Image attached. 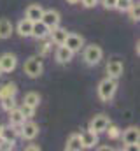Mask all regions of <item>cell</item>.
I'll list each match as a JSON object with an SVG mask.
<instances>
[{
  "label": "cell",
  "mask_w": 140,
  "mask_h": 151,
  "mask_svg": "<svg viewBox=\"0 0 140 151\" xmlns=\"http://www.w3.org/2000/svg\"><path fill=\"white\" fill-rule=\"evenodd\" d=\"M2 74H4V72H2V69H0V76H2Z\"/></svg>",
  "instance_id": "35"
},
{
  "label": "cell",
  "mask_w": 140,
  "mask_h": 151,
  "mask_svg": "<svg viewBox=\"0 0 140 151\" xmlns=\"http://www.w3.org/2000/svg\"><path fill=\"white\" fill-rule=\"evenodd\" d=\"M84 7H95L96 4H98V0H79Z\"/></svg>",
  "instance_id": "31"
},
{
  "label": "cell",
  "mask_w": 140,
  "mask_h": 151,
  "mask_svg": "<svg viewBox=\"0 0 140 151\" xmlns=\"http://www.w3.org/2000/svg\"><path fill=\"white\" fill-rule=\"evenodd\" d=\"M131 5V0H116V9L119 11H128Z\"/></svg>",
  "instance_id": "27"
},
{
  "label": "cell",
  "mask_w": 140,
  "mask_h": 151,
  "mask_svg": "<svg viewBox=\"0 0 140 151\" xmlns=\"http://www.w3.org/2000/svg\"><path fill=\"white\" fill-rule=\"evenodd\" d=\"M65 148L69 151H81L82 150V141H81V134H72L65 144Z\"/></svg>",
  "instance_id": "18"
},
{
  "label": "cell",
  "mask_w": 140,
  "mask_h": 151,
  "mask_svg": "<svg viewBox=\"0 0 140 151\" xmlns=\"http://www.w3.org/2000/svg\"><path fill=\"white\" fill-rule=\"evenodd\" d=\"M39 135V125L35 121H25L21 125V137L26 141H32Z\"/></svg>",
  "instance_id": "5"
},
{
  "label": "cell",
  "mask_w": 140,
  "mask_h": 151,
  "mask_svg": "<svg viewBox=\"0 0 140 151\" xmlns=\"http://www.w3.org/2000/svg\"><path fill=\"white\" fill-rule=\"evenodd\" d=\"M26 150L28 151H40V146H34L32 144V146H26Z\"/></svg>",
  "instance_id": "32"
},
{
  "label": "cell",
  "mask_w": 140,
  "mask_h": 151,
  "mask_svg": "<svg viewBox=\"0 0 140 151\" xmlns=\"http://www.w3.org/2000/svg\"><path fill=\"white\" fill-rule=\"evenodd\" d=\"M18 127H12V125H9V127H2V132H0V139L2 141H9V142H16V139H18Z\"/></svg>",
  "instance_id": "11"
},
{
  "label": "cell",
  "mask_w": 140,
  "mask_h": 151,
  "mask_svg": "<svg viewBox=\"0 0 140 151\" xmlns=\"http://www.w3.org/2000/svg\"><path fill=\"white\" fill-rule=\"evenodd\" d=\"M139 139H140V130L137 127H130V128L124 130V134H123L124 144H139Z\"/></svg>",
  "instance_id": "10"
},
{
  "label": "cell",
  "mask_w": 140,
  "mask_h": 151,
  "mask_svg": "<svg viewBox=\"0 0 140 151\" xmlns=\"http://www.w3.org/2000/svg\"><path fill=\"white\" fill-rule=\"evenodd\" d=\"M102 56H104V51H102L100 46L91 44V46H88V47L84 49V60H86L88 65H96V63H100Z\"/></svg>",
  "instance_id": "3"
},
{
  "label": "cell",
  "mask_w": 140,
  "mask_h": 151,
  "mask_svg": "<svg viewBox=\"0 0 140 151\" xmlns=\"http://www.w3.org/2000/svg\"><path fill=\"white\" fill-rule=\"evenodd\" d=\"M32 27H34V21L28 19V18H23L19 23H18V34L21 37H30L32 35Z\"/></svg>",
  "instance_id": "14"
},
{
  "label": "cell",
  "mask_w": 140,
  "mask_h": 151,
  "mask_svg": "<svg viewBox=\"0 0 140 151\" xmlns=\"http://www.w3.org/2000/svg\"><path fill=\"white\" fill-rule=\"evenodd\" d=\"M81 141H82V148H93L95 144H98V134L93 130H86L81 134Z\"/></svg>",
  "instance_id": "9"
},
{
  "label": "cell",
  "mask_w": 140,
  "mask_h": 151,
  "mask_svg": "<svg viewBox=\"0 0 140 151\" xmlns=\"http://www.w3.org/2000/svg\"><path fill=\"white\" fill-rule=\"evenodd\" d=\"M49 35H51V39H53V42H54V44H58V46H60V44H63V42H65V39H67L69 34H67V30H65V28H60V25H58V27H54V28H51V30H49Z\"/></svg>",
  "instance_id": "13"
},
{
  "label": "cell",
  "mask_w": 140,
  "mask_h": 151,
  "mask_svg": "<svg viewBox=\"0 0 140 151\" xmlns=\"http://www.w3.org/2000/svg\"><path fill=\"white\" fill-rule=\"evenodd\" d=\"M0 150H14V142H9V141H2L0 139Z\"/></svg>",
  "instance_id": "29"
},
{
  "label": "cell",
  "mask_w": 140,
  "mask_h": 151,
  "mask_svg": "<svg viewBox=\"0 0 140 151\" xmlns=\"http://www.w3.org/2000/svg\"><path fill=\"white\" fill-rule=\"evenodd\" d=\"M105 132H107L109 139H119V137H121V130H119L116 125H112V123H109V125H107Z\"/></svg>",
  "instance_id": "23"
},
{
  "label": "cell",
  "mask_w": 140,
  "mask_h": 151,
  "mask_svg": "<svg viewBox=\"0 0 140 151\" xmlns=\"http://www.w3.org/2000/svg\"><path fill=\"white\" fill-rule=\"evenodd\" d=\"M42 12H44V9L39 4H32V5L26 7V18L32 19V21H39L42 18Z\"/></svg>",
  "instance_id": "19"
},
{
  "label": "cell",
  "mask_w": 140,
  "mask_h": 151,
  "mask_svg": "<svg viewBox=\"0 0 140 151\" xmlns=\"http://www.w3.org/2000/svg\"><path fill=\"white\" fill-rule=\"evenodd\" d=\"M116 90H117V81L114 77H105L104 81L98 84V97L104 102H109V100H112Z\"/></svg>",
  "instance_id": "1"
},
{
  "label": "cell",
  "mask_w": 140,
  "mask_h": 151,
  "mask_svg": "<svg viewBox=\"0 0 140 151\" xmlns=\"http://www.w3.org/2000/svg\"><path fill=\"white\" fill-rule=\"evenodd\" d=\"M16 65H18V60H16L14 55L5 53V55L0 56V69H2V72H12L16 69Z\"/></svg>",
  "instance_id": "7"
},
{
  "label": "cell",
  "mask_w": 140,
  "mask_h": 151,
  "mask_svg": "<svg viewBox=\"0 0 140 151\" xmlns=\"http://www.w3.org/2000/svg\"><path fill=\"white\" fill-rule=\"evenodd\" d=\"M107 74H109V77L117 79L119 76L123 74V63H121L119 60H112V62H109V63H107Z\"/></svg>",
  "instance_id": "16"
},
{
  "label": "cell",
  "mask_w": 140,
  "mask_h": 151,
  "mask_svg": "<svg viewBox=\"0 0 140 151\" xmlns=\"http://www.w3.org/2000/svg\"><path fill=\"white\" fill-rule=\"evenodd\" d=\"M23 70H25V74L28 76V77H39V76L42 74V70H44L40 56H32V58H28V60L25 62Z\"/></svg>",
  "instance_id": "2"
},
{
  "label": "cell",
  "mask_w": 140,
  "mask_h": 151,
  "mask_svg": "<svg viewBox=\"0 0 140 151\" xmlns=\"http://www.w3.org/2000/svg\"><path fill=\"white\" fill-rule=\"evenodd\" d=\"M16 93H18V88L14 83H5L0 88V99L2 97H16Z\"/></svg>",
  "instance_id": "21"
},
{
  "label": "cell",
  "mask_w": 140,
  "mask_h": 151,
  "mask_svg": "<svg viewBox=\"0 0 140 151\" xmlns=\"http://www.w3.org/2000/svg\"><path fill=\"white\" fill-rule=\"evenodd\" d=\"M69 4H79V0H67Z\"/></svg>",
  "instance_id": "34"
},
{
  "label": "cell",
  "mask_w": 140,
  "mask_h": 151,
  "mask_svg": "<svg viewBox=\"0 0 140 151\" xmlns=\"http://www.w3.org/2000/svg\"><path fill=\"white\" fill-rule=\"evenodd\" d=\"M0 132H2V125H0Z\"/></svg>",
  "instance_id": "36"
},
{
  "label": "cell",
  "mask_w": 140,
  "mask_h": 151,
  "mask_svg": "<svg viewBox=\"0 0 140 151\" xmlns=\"http://www.w3.org/2000/svg\"><path fill=\"white\" fill-rule=\"evenodd\" d=\"M23 102L28 104V106H32V107H37V106L40 104V95L35 93V91H28V93L25 95V100H23Z\"/></svg>",
  "instance_id": "22"
},
{
  "label": "cell",
  "mask_w": 140,
  "mask_h": 151,
  "mask_svg": "<svg viewBox=\"0 0 140 151\" xmlns=\"http://www.w3.org/2000/svg\"><path fill=\"white\" fill-rule=\"evenodd\" d=\"M7 113H9V125H12V127H21L25 123V119H26L23 116V113H21V109H18V107L11 109Z\"/></svg>",
  "instance_id": "12"
},
{
  "label": "cell",
  "mask_w": 140,
  "mask_h": 151,
  "mask_svg": "<svg viewBox=\"0 0 140 151\" xmlns=\"http://www.w3.org/2000/svg\"><path fill=\"white\" fill-rule=\"evenodd\" d=\"M32 35L35 39H44L49 35V28L39 19V21H34V27H32Z\"/></svg>",
  "instance_id": "17"
},
{
  "label": "cell",
  "mask_w": 140,
  "mask_h": 151,
  "mask_svg": "<svg viewBox=\"0 0 140 151\" xmlns=\"http://www.w3.org/2000/svg\"><path fill=\"white\" fill-rule=\"evenodd\" d=\"M109 123H110V119H109L105 114H98V116H95V118L89 121V130H93V132H96V134L105 132V128H107Z\"/></svg>",
  "instance_id": "6"
},
{
  "label": "cell",
  "mask_w": 140,
  "mask_h": 151,
  "mask_svg": "<svg viewBox=\"0 0 140 151\" xmlns=\"http://www.w3.org/2000/svg\"><path fill=\"white\" fill-rule=\"evenodd\" d=\"M100 150H102V151H110L112 148H109V146H104V148H100Z\"/></svg>",
  "instance_id": "33"
},
{
  "label": "cell",
  "mask_w": 140,
  "mask_h": 151,
  "mask_svg": "<svg viewBox=\"0 0 140 151\" xmlns=\"http://www.w3.org/2000/svg\"><path fill=\"white\" fill-rule=\"evenodd\" d=\"M12 34V23L5 18L0 19V39H9Z\"/></svg>",
  "instance_id": "20"
},
{
  "label": "cell",
  "mask_w": 140,
  "mask_h": 151,
  "mask_svg": "<svg viewBox=\"0 0 140 151\" xmlns=\"http://www.w3.org/2000/svg\"><path fill=\"white\" fill-rule=\"evenodd\" d=\"M63 44L69 47L72 53H75V51H79V49L84 46V39L81 37V35H75V34H69Z\"/></svg>",
  "instance_id": "8"
},
{
  "label": "cell",
  "mask_w": 140,
  "mask_h": 151,
  "mask_svg": "<svg viewBox=\"0 0 140 151\" xmlns=\"http://www.w3.org/2000/svg\"><path fill=\"white\" fill-rule=\"evenodd\" d=\"M105 9H116V0H102Z\"/></svg>",
  "instance_id": "30"
},
{
  "label": "cell",
  "mask_w": 140,
  "mask_h": 151,
  "mask_svg": "<svg viewBox=\"0 0 140 151\" xmlns=\"http://www.w3.org/2000/svg\"><path fill=\"white\" fill-rule=\"evenodd\" d=\"M0 102H2V107H4L5 111H11V109L16 107V100H14V97H2Z\"/></svg>",
  "instance_id": "24"
},
{
  "label": "cell",
  "mask_w": 140,
  "mask_h": 151,
  "mask_svg": "<svg viewBox=\"0 0 140 151\" xmlns=\"http://www.w3.org/2000/svg\"><path fill=\"white\" fill-rule=\"evenodd\" d=\"M128 12H130V16H131V19H133V21H139V19H140L139 4H131V5H130V9H128Z\"/></svg>",
  "instance_id": "25"
},
{
  "label": "cell",
  "mask_w": 140,
  "mask_h": 151,
  "mask_svg": "<svg viewBox=\"0 0 140 151\" xmlns=\"http://www.w3.org/2000/svg\"><path fill=\"white\" fill-rule=\"evenodd\" d=\"M72 56H74V53L70 51L69 47L65 44H60V47L56 49V60L60 63H69L70 60H72Z\"/></svg>",
  "instance_id": "15"
},
{
  "label": "cell",
  "mask_w": 140,
  "mask_h": 151,
  "mask_svg": "<svg viewBox=\"0 0 140 151\" xmlns=\"http://www.w3.org/2000/svg\"><path fill=\"white\" fill-rule=\"evenodd\" d=\"M19 109H21V113H23V116H25V118H32V116L35 114V107L28 106V104H25V102H23V106H21Z\"/></svg>",
  "instance_id": "26"
},
{
  "label": "cell",
  "mask_w": 140,
  "mask_h": 151,
  "mask_svg": "<svg viewBox=\"0 0 140 151\" xmlns=\"http://www.w3.org/2000/svg\"><path fill=\"white\" fill-rule=\"evenodd\" d=\"M40 21H42V23L51 30V28H54V27H58V25H60V12H58V11H54V9H47V11H44V12H42Z\"/></svg>",
  "instance_id": "4"
},
{
  "label": "cell",
  "mask_w": 140,
  "mask_h": 151,
  "mask_svg": "<svg viewBox=\"0 0 140 151\" xmlns=\"http://www.w3.org/2000/svg\"><path fill=\"white\" fill-rule=\"evenodd\" d=\"M49 47H51V42H44V44L40 46V49H39V56L47 55V53H49Z\"/></svg>",
  "instance_id": "28"
}]
</instances>
